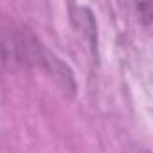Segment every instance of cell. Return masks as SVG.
I'll return each instance as SVG.
<instances>
[]
</instances>
